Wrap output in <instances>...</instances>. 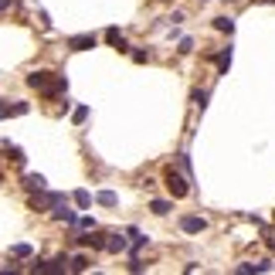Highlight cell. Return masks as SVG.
I'll return each instance as SVG.
<instances>
[{
	"mask_svg": "<svg viewBox=\"0 0 275 275\" xmlns=\"http://www.w3.org/2000/svg\"><path fill=\"white\" fill-rule=\"evenodd\" d=\"M214 27H217V31H228V34H231V31H235V20H231V17H214Z\"/></svg>",
	"mask_w": 275,
	"mask_h": 275,
	"instance_id": "cell-14",
	"label": "cell"
},
{
	"mask_svg": "<svg viewBox=\"0 0 275 275\" xmlns=\"http://www.w3.org/2000/svg\"><path fill=\"white\" fill-rule=\"evenodd\" d=\"M95 200L102 204V207H116V204H119V197L112 194V190H98V197H95Z\"/></svg>",
	"mask_w": 275,
	"mask_h": 275,
	"instance_id": "cell-13",
	"label": "cell"
},
{
	"mask_svg": "<svg viewBox=\"0 0 275 275\" xmlns=\"http://www.w3.org/2000/svg\"><path fill=\"white\" fill-rule=\"evenodd\" d=\"M190 51H194V41L183 38V41H180V55H190Z\"/></svg>",
	"mask_w": 275,
	"mask_h": 275,
	"instance_id": "cell-22",
	"label": "cell"
},
{
	"mask_svg": "<svg viewBox=\"0 0 275 275\" xmlns=\"http://www.w3.org/2000/svg\"><path fill=\"white\" fill-rule=\"evenodd\" d=\"M163 180H167V190H170L174 197H187V194H190V183H187V180L180 177V174L174 170V167H170V170L163 174Z\"/></svg>",
	"mask_w": 275,
	"mask_h": 275,
	"instance_id": "cell-2",
	"label": "cell"
},
{
	"mask_svg": "<svg viewBox=\"0 0 275 275\" xmlns=\"http://www.w3.org/2000/svg\"><path fill=\"white\" fill-rule=\"evenodd\" d=\"M133 61H139V65H143V61H150V55H146V51H133Z\"/></svg>",
	"mask_w": 275,
	"mask_h": 275,
	"instance_id": "cell-25",
	"label": "cell"
},
{
	"mask_svg": "<svg viewBox=\"0 0 275 275\" xmlns=\"http://www.w3.org/2000/svg\"><path fill=\"white\" fill-rule=\"evenodd\" d=\"M150 211H153L157 217H163V214H170V211H174V204H170V200H153V204H150Z\"/></svg>",
	"mask_w": 275,
	"mask_h": 275,
	"instance_id": "cell-12",
	"label": "cell"
},
{
	"mask_svg": "<svg viewBox=\"0 0 275 275\" xmlns=\"http://www.w3.org/2000/svg\"><path fill=\"white\" fill-rule=\"evenodd\" d=\"M269 248H272V252H275V238H272V241H269Z\"/></svg>",
	"mask_w": 275,
	"mask_h": 275,
	"instance_id": "cell-27",
	"label": "cell"
},
{
	"mask_svg": "<svg viewBox=\"0 0 275 275\" xmlns=\"http://www.w3.org/2000/svg\"><path fill=\"white\" fill-rule=\"evenodd\" d=\"M61 200V194H34L31 197V207H34V211H44V207H55V204H58Z\"/></svg>",
	"mask_w": 275,
	"mask_h": 275,
	"instance_id": "cell-6",
	"label": "cell"
},
{
	"mask_svg": "<svg viewBox=\"0 0 275 275\" xmlns=\"http://www.w3.org/2000/svg\"><path fill=\"white\" fill-rule=\"evenodd\" d=\"M75 204H79V207H89V204H92V194H89V190H75Z\"/></svg>",
	"mask_w": 275,
	"mask_h": 275,
	"instance_id": "cell-16",
	"label": "cell"
},
{
	"mask_svg": "<svg viewBox=\"0 0 275 275\" xmlns=\"http://www.w3.org/2000/svg\"><path fill=\"white\" fill-rule=\"evenodd\" d=\"M72 269H75V272H85V269H89V258H85V255H75V258H72Z\"/></svg>",
	"mask_w": 275,
	"mask_h": 275,
	"instance_id": "cell-18",
	"label": "cell"
},
{
	"mask_svg": "<svg viewBox=\"0 0 275 275\" xmlns=\"http://www.w3.org/2000/svg\"><path fill=\"white\" fill-rule=\"evenodd\" d=\"M204 228H207V221H204V217H197V214L180 217V231H183V235H200Z\"/></svg>",
	"mask_w": 275,
	"mask_h": 275,
	"instance_id": "cell-3",
	"label": "cell"
},
{
	"mask_svg": "<svg viewBox=\"0 0 275 275\" xmlns=\"http://www.w3.org/2000/svg\"><path fill=\"white\" fill-rule=\"evenodd\" d=\"M79 245H92V248H105L109 241H105V235H102V231H95V228H89V231H85V235L79 238Z\"/></svg>",
	"mask_w": 275,
	"mask_h": 275,
	"instance_id": "cell-7",
	"label": "cell"
},
{
	"mask_svg": "<svg viewBox=\"0 0 275 275\" xmlns=\"http://www.w3.org/2000/svg\"><path fill=\"white\" fill-rule=\"evenodd\" d=\"M65 265H68V258H55V262H34V269L31 272H48V275H61L65 272Z\"/></svg>",
	"mask_w": 275,
	"mask_h": 275,
	"instance_id": "cell-4",
	"label": "cell"
},
{
	"mask_svg": "<svg viewBox=\"0 0 275 275\" xmlns=\"http://www.w3.org/2000/svg\"><path fill=\"white\" fill-rule=\"evenodd\" d=\"M55 217H58V221H65V224H75V221H79V217H75V211H68V200H65V197L55 204Z\"/></svg>",
	"mask_w": 275,
	"mask_h": 275,
	"instance_id": "cell-9",
	"label": "cell"
},
{
	"mask_svg": "<svg viewBox=\"0 0 275 275\" xmlns=\"http://www.w3.org/2000/svg\"><path fill=\"white\" fill-rule=\"evenodd\" d=\"M194 105H197V109L207 105V92H204V89H197V92H194Z\"/></svg>",
	"mask_w": 275,
	"mask_h": 275,
	"instance_id": "cell-19",
	"label": "cell"
},
{
	"mask_svg": "<svg viewBox=\"0 0 275 275\" xmlns=\"http://www.w3.org/2000/svg\"><path fill=\"white\" fill-rule=\"evenodd\" d=\"M14 255H17V258H27V255H31V245H14Z\"/></svg>",
	"mask_w": 275,
	"mask_h": 275,
	"instance_id": "cell-21",
	"label": "cell"
},
{
	"mask_svg": "<svg viewBox=\"0 0 275 275\" xmlns=\"http://www.w3.org/2000/svg\"><path fill=\"white\" fill-rule=\"evenodd\" d=\"M7 7H10V0H0V10H7Z\"/></svg>",
	"mask_w": 275,
	"mask_h": 275,
	"instance_id": "cell-26",
	"label": "cell"
},
{
	"mask_svg": "<svg viewBox=\"0 0 275 275\" xmlns=\"http://www.w3.org/2000/svg\"><path fill=\"white\" fill-rule=\"evenodd\" d=\"M68 48L72 51H89V48H95V34H79V38L68 41Z\"/></svg>",
	"mask_w": 275,
	"mask_h": 275,
	"instance_id": "cell-8",
	"label": "cell"
},
{
	"mask_svg": "<svg viewBox=\"0 0 275 275\" xmlns=\"http://www.w3.org/2000/svg\"><path fill=\"white\" fill-rule=\"evenodd\" d=\"M44 183H48V180L41 177V174H27V177H24V187H27V190H44Z\"/></svg>",
	"mask_w": 275,
	"mask_h": 275,
	"instance_id": "cell-11",
	"label": "cell"
},
{
	"mask_svg": "<svg viewBox=\"0 0 275 275\" xmlns=\"http://www.w3.org/2000/svg\"><path fill=\"white\" fill-rule=\"evenodd\" d=\"M105 41H109V44H112V48H119V51H126V38H122V34H119L116 27H109V31H105Z\"/></svg>",
	"mask_w": 275,
	"mask_h": 275,
	"instance_id": "cell-10",
	"label": "cell"
},
{
	"mask_svg": "<svg viewBox=\"0 0 275 275\" xmlns=\"http://www.w3.org/2000/svg\"><path fill=\"white\" fill-rule=\"evenodd\" d=\"M85 116H89V109L82 105V109H75V122H85Z\"/></svg>",
	"mask_w": 275,
	"mask_h": 275,
	"instance_id": "cell-24",
	"label": "cell"
},
{
	"mask_svg": "<svg viewBox=\"0 0 275 275\" xmlns=\"http://www.w3.org/2000/svg\"><path fill=\"white\" fill-rule=\"evenodd\" d=\"M143 269H146V265H143L139 258H133V262H129V272H143Z\"/></svg>",
	"mask_w": 275,
	"mask_h": 275,
	"instance_id": "cell-23",
	"label": "cell"
},
{
	"mask_svg": "<svg viewBox=\"0 0 275 275\" xmlns=\"http://www.w3.org/2000/svg\"><path fill=\"white\" fill-rule=\"evenodd\" d=\"M217 68H221V72H228V68H231V48L217 55Z\"/></svg>",
	"mask_w": 275,
	"mask_h": 275,
	"instance_id": "cell-15",
	"label": "cell"
},
{
	"mask_svg": "<svg viewBox=\"0 0 275 275\" xmlns=\"http://www.w3.org/2000/svg\"><path fill=\"white\" fill-rule=\"evenodd\" d=\"M27 109H31L27 102H14V105H10L7 98H0V119H7V116H24Z\"/></svg>",
	"mask_w": 275,
	"mask_h": 275,
	"instance_id": "cell-5",
	"label": "cell"
},
{
	"mask_svg": "<svg viewBox=\"0 0 275 275\" xmlns=\"http://www.w3.org/2000/svg\"><path fill=\"white\" fill-rule=\"evenodd\" d=\"M7 153H10V160H14V163H24V150H17V146H7Z\"/></svg>",
	"mask_w": 275,
	"mask_h": 275,
	"instance_id": "cell-20",
	"label": "cell"
},
{
	"mask_svg": "<svg viewBox=\"0 0 275 275\" xmlns=\"http://www.w3.org/2000/svg\"><path fill=\"white\" fill-rule=\"evenodd\" d=\"M105 248H109V252H126V241H122L119 235H112V241H109Z\"/></svg>",
	"mask_w": 275,
	"mask_h": 275,
	"instance_id": "cell-17",
	"label": "cell"
},
{
	"mask_svg": "<svg viewBox=\"0 0 275 275\" xmlns=\"http://www.w3.org/2000/svg\"><path fill=\"white\" fill-rule=\"evenodd\" d=\"M27 85H31V89H38V92H44L48 98L61 95V92L68 89L65 75H55V72H31V75H27Z\"/></svg>",
	"mask_w": 275,
	"mask_h": 275,
	"instance_id": "cell-1",
	"label": "cell"
}]
</instances>
